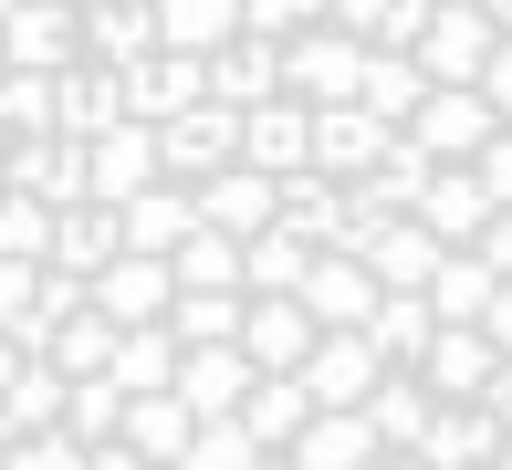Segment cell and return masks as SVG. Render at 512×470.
<instances>
[{
	"mask_svg": "<svg viewBox=\"0 0 512 470\" xmlns=\"http://www.w3.org/2000/svg\"><path fill=\"white\" fill-rule=\"evenodd\" d=\"M0 470H512V0H0Z\"/></svg>",
	"mask_w": 512,
	"mask_h": 470,
	"instance_id": "obj_1",
	"label": "cell"
}]
</instances>
